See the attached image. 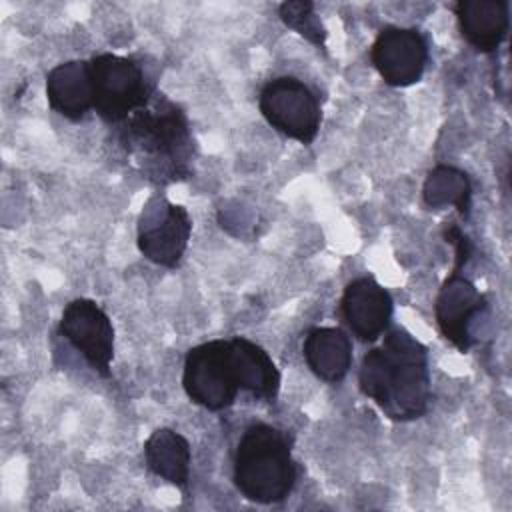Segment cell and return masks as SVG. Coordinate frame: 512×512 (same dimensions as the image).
Returning a JSON list of instances; mask_svg holds the SVG:
<instances>
[{"label": "cell", "mask_w": 512, "mask_h": 512, "mask_svg": "<svg viewBox=\"0 0 512 512\" xmlns=\"http://www.w3.org/2000/svg\"><path fill=\"white\" fill-rule=\"evenodd\" d=\"M384 334L382 344L362 358L358 370L360 392L390 420L422 418L432 400L428 350L406 328L396 326Z\"/></svg>", "instance_id": "1"}, {"label": "cell", "mask_w": 512, "mask_h": 512, "mask_svg": "<svg viewBox=\"0 0 512 512\" xmlns=\"http://www.w3.org/2000/svg\"><path fill=\"white\" fill-rule=\"evenodd\" d=\"M116 128L120 146L134 158L140 172L156 182H178L190 176L194 138L186 112L162 92L132 112Z\"/></svg>", "instance_id": "2"}, {"label": "cell", "mask_w": 512, "mask_h": 512, "mask_svg": "<svg viewBox=\"0 0 512 512\" xmlns=\"http://www.w3.org/2000/svg\"><path fill=\"white\" fill-rule=\"evenodd\" d=\"M232 476L238 492L250 502L278 504L286 500L298 478L288 434L272 424H250L236 444Z\"/></svg>", "instance_id": "3"}, {"label": "cell", "mask_w": 512, "mask_h": 512, "mask_svg": "<svg viewBox=\"0 0 512 512\" xmlns=\"http://www.w3.org/2000/svg\"><path fill=\"white\" fill-rule=\"evenodd\" d=\"M94 110L110 126H118L156 92L146 68L130 56L102 52L90 58Z\"/></svg>", "instance_id": "4"}, {"label": "cell", "mask_w": 512, "mask_h": 512, "mask_svg": "<svg viewBox=\"0 0 512 512\" xmlns=\"http://www.w3.org/2000/svg\"><path fill=\"white\" fill-rule=\"evenodd\" d=\"M258 108L264 120L286 138L304 146L312 144L322 124L318 96L308 84L294 76L268 80L258 96Z\"/></svg>", "instance_id": "5"}, {"label": "cell", "mask_w": 512, "mask_h": 512, "mask_svg": "<svg viewBox=\"0 0 512 512\" xmlns=\"http://www.w3.org/2000/svg\"><path fill=\"white\" fill-rule=\"evenodd\" d=\"M182 386L190 402L218 412L234 404L238 384L228 360V340H208L192 346L184 358Z\"/></svg>", "instance_id": "6"}, {"label": "cell", "mask_w": 512, "mask_h": 512, "mask_svg": "<svg viewBox=\"0 0 512 512\" xmlns=\"http://www.w3.org/2000/svg\"><path fill=\"white\" fill-rule=\"evenodd\" d=\"M192 234V218L182 204L154 194L140 212L136 244L140 254L164 268L180 264Z\"/></svg>", "instance_id": "7"}, {"label": "cell", "mask_w": 512, "mask_h": 512, "mask_svg": "<svg viewBox=\"0 0 512 512\" xmlns=\"http://www.w3.org/2000/svg\"><path fill=\"white\" fill-rule=\"evenodd\" d=\"M60 336L104 378L114 360V326L110 316L90 298L70 300L58 322Z\"/></svg>", "instance_id": "8"}, {"label": "cell", "mask_w": 512, "mask_h": 512, "mask_svg": "<svg viewBox=\"0 0 512 512\" xmlns=\"http://www.w3.org/2000/svg\"><path fill=\"white\" fill-rule=\"evenodd\" d=\"M370 60L392 88L420 82L428 64V42L416 28L384 26L370 48Z\"/></svg>", "instance_id": "9"}, {"label": "cell", "mask_w": 512, "mask_h": 512, "mask_svg": "<svg viewBox=\"0 0 512 512\" xmlns=\"http://www.w3.org/2000/svg\"><path fill=\"white\" fill-rule=\"evenodd\" d=\"M484 308L486 300L476 284L460 268H452L434 300V318L440 334L460 352H468L472 346L470 324Z\"/></svg>", "instance_id": "10"}, {"label": "cell", "mask_w": 512, "mask_h": 512, "mask_svg": "<svg viewBox=\"0 0 512 512\" xmlns=\"http://www.w3.org/2000/svg\"><path fill=\"white\" fill-rule=\"evenodd\" d=\"M392 312V294L374 276H358L346 284L340 316L358 340L376 342L388 330Z\"/></svg>", "instance_id": "11"}, {"label": "cell", "mask_w": 512, "mask_h": 512, "mask_svg": "<svg viewBox=\"0 0 512 512\" xmlns=\"http://www.w3.org/2000/svg\"><path fill=\"white\" fill-rule=\"evenodd\" d=\"M228 360L240 390L264 402L278 398L282 376L272 356L260 344L244 336L228 338Z\"/></svg>", "instance_id": "12"}, {"label": "cell", "mask_w": 512, "mask_h": 512, "mask_svg": "<svg viewBox=\"0 0 512 512\" xmlns=\"http://www.w3.org/2000/svg\"><path fill=\"white\" fill-rule=\"evenodd\" d=\"M454 16L462 38L482 54H494L510 28V4L506 0H460Z\"/></svg>", "instance_id": "13"}, {"label": "cell", "mask_w": 512, "mask_h": 512, "mask_svg": "<svg viewBox=\"0 0 512 512\" xmlns=\"http://www.w3.org/2000/svg\"><path fill=\"white\" fill-rule=\"evenodd\" d=\"M48 106L60 116L78 122L94 110L90 60H68L46 74Z\"/></svg>", "instance_id": "14"}, {"label": "cell", "mask_w": 512, "mask_h": 512, "mask_svg": "<svg viewBox=\"0 0 512 512\" xmlns=\"http://www.w3.org/2000/svg\"><path fill=\"white\" fill-rule=\"evenodd\" d=\"M302 356L316 378L338 384L352 366V340L342 328L316 326L306 332Z\"/></svg>", "instance_id": "15"}, {"label": "cell", "mask_w": 512, "mask_h": 512, "mask_svg": "<svg viewBox=\"0 0 512 512\" xmlns=\"http://www.w3.org/2000/svg\"><path fill=\"white\" fill-rule=\"evenodd\" d=\"M190 460V442L172 428H158L144 442L146 468L180 490L188 488Z\"/></svg>", "instance_id": "16"}, {"label": "cell", "mask_w": 512, "mask_h": 512, "mask_svg": "<svg viewBox=\"0 0 512 512\" xmlns=\"http://www.w3.org/2000/svg\"><path fill=\"white\" fill-rule=\"evenodd\" d=\"M422 200L434 210L454 206L460 216L468 218L472 206V184L468 174L448 164L434 166L422 184Z\"/></svg>", "instance_id": "17"}, {"label": "cell", "mask_w": 512, "mask_h": 512, "mask_svg": "<svg viewBox=\"0 0 512 512\" xmlns=\"http://www.w3.org/2000/svg\"><path fill=\"white\" fill-rule=\"evenodd\" d=\"M278 16L290 30L300 34L304 40L314 44L318 50H326L328 32H326L320 16L316 14L314 2H310V0L282 2L278 6Z\"/></svg>", "instance_id": "18"}]
</instances>
